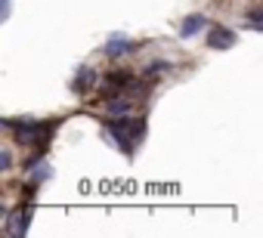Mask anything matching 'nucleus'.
I'll use <instances>...</instances> for the list:
<instances>
[{
  "label": "nucleus",
  "instance_id": "11",
  "mask_svg": "<svg viewBox=\"0 0 263 238\" xmlns=\"http://www.w3.org/2000/svg\"><path fill=\"white\" fill-rule=\"evenodd\" d=\"M164 71H171V62H167V59H158V62H149V65L143 68V77L155 81V77H161Z\"/></svg>",
  "mask_w": 263,
  "mask_h": 238
},
{
  "label": "nucleus",
  "instance_id": "2",
  "mask_svg": "<svg viewBox=\"0 0 263 238\" xmlns=\"http://www.w3.org/2000/svg\"><path fill=\"white\" fill-rule=\"evenodd\" d=\"M4 127L16 136L19 146L25 149H44L47 140L53 136L56 130V121H37V117H4Z\"/></svg>",
  "mask_w": 263,
  "mask_h": 238
},
{
  "label": "nucleus",
  "instance_id": "1",
  "mask_svg": "<svg viewBox=\"0 0 263 238\" xmlns=\"http://www.w3.org/2000/svg\"><path fill=\"white\" fill-rule=\"evenodd\" d=\"M102 136L118 152L134 155L137 146L146 136V117H140V114L137 117H130V114H108V117H102Z\"/></svg>",
  "mask_w": 263,
  "mask_h": 238
},
{
  "label": "nucleus",
  "instance_id": "3",
  "mask_svg": "<svg viewBox=\"0 0 263 238\" xmlns=\"http://www.w3.org/2000/svg\"><path fill=\"white\" fill-rule=\"evenodd\" d=\"M134 81H137V74L130 71V68H111V71H105L99 77V84H96L99 87V102H108L115 96H124Z\"/></svg>",
  "mask_w": 263,
  "mask_h": 238
},
{
  "label": "nucleus",
  "instance_id": "6",
  "mask_svg": "<svg viewBox=\"0 0 263 238\" xmlns=\"http://www.w3.org/2000/svg\"><path fill=\"white\" fill-rule=\"evenodd\" d=\"M204 44H208L211 50H229V47H235V31L226 28V25H211Z\"/></svg>",
  "mask_w": 263,
  "mask_h": 238
},
{
  "label": "nucleus",
  "instance_id": "9",
  "mask_svg": "<svg viewBox=\"0 0 263 238\" xmlns=\"http://www.w3.org/2000/svg\"><path fill=\"white\" fill-rule=\"evenodd\" d=\"M50 176H53V167H50L47 161H41V164H34V167L28 170V183H31V186H41V183H47Z\"/></svg>",
  "mask_w": 263,
  "mask_h": 238
},
{
  "label": "nucleus",
  "instance_id": "13",
  "mask_svg": "<svg viewBox=\"0 0 263 238\" xmlns=\"http://www.w3.org/2000/svg\"><path fill=\"white\" fill-rule=\"evenodd\" d=\"M10 13H13V0H4V16H0V19L7 22V19H10Z\"/></svg>",
  "mask_w": 263,
  "mask_h": 238
},
{
  "label": "nucleus",
  "instance_id": "5",
  "mask_svg": "<svg viewBox=\"0 0 263 238\" xmlns=\"http://www.w3.org/2000/svg\"><path fill=\"white\" fill-rule=\"evenodd\" d=\"M28 226H31V207H19V210H7L4 216V232L7 235H28Z\"/></svg>",
  "mask_w": 263,
  "mask_h": 238
},
{
  "label": "nucleus",
  "instance_id": "12",
  "mask_svg": "<svg viewBox=\"0 0 263 238\" xmlns=\"http://www.w3.org/2000/svg\"><path fill=\"white\" fill-rule=\"evenodd\" d=\"M10 167H13V155H10V149H4V152H0V170L7 173Z\"/></svg>",
  "mask_w": 263,
  "mask_h": 238
},
{
  "label": "nucleus",
  "instance_id": "4",
  "mask_svg": "<svg viewBox=\"0 0 263 238\" xmlns=\"http://www.w3.org/2000/svg\"><path fill=\"white\" fill-rule=\"evenodd\" d=\"M137 50H140V44L130 37V34L115 31V34H108V41H105V47H102V56H105V59H124V56L137 53Z\"/></svg>",
  "mask_w": 263,
  "mask_h": 238
},
{
  "label": "nucleus",
  "instance_id": "10",
  "mask_svg": "<svg viewBox=\"0 0 263 238\" xmlns=\"http://www.w3.org/2000/svg\"><path fill=\"white\" fill-rule=\"evenodd\" d=\"M245 28L263 31V7H251V10L245 13Z\"/></svg>",
  "mask_w": 263,
  "mask_h": 238
},
{
  "label": "nucleus",
  "instance_id": "7",
  "mask_svg": "<svg viewBox=\"0 0 263 238\" xmlns=\"http://www.w3.org/2000/svg\"><path fill=\"white\" fill-rule=\"evenodd\" d=\"M204 28H211V19H208L204 13H192V16H186V19L180 22V37H183V41H192V37H198Z\"/></svg>",
  "mask_w": 263,
  "mask_h": 238
},
{
  "label": "nucleus",
  "instance_id": "8",
  "mask_svg": "<svg viewBox=\"0 0 263 238\" xmlns=\"http://www.w3.org/2000/svg\"><path fill=\"white\" fill-rule=\"evenodd\" d=\"M93 84H99V74H96L93 68H87V65H81V68L74 71V77H71V90H74L78 96H84Z\"/></svg>",
  "mask_w": 263,
  "mask_h": 238
}]
</instances>
